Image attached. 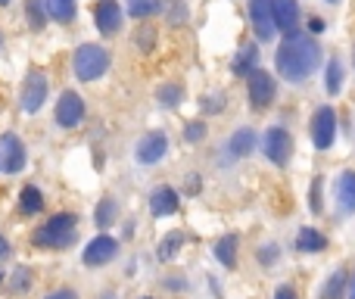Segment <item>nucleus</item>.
I'll return each instance as SVG.
<instances>
[{
    "mask_svg": "<svg viewBox=\"0 0 355 299\" xmlns=\"http://www.w3.org/2000/svg\"><path fill=\"white\" fill-rule=\"evenodd\" d=\"M321 62V47L315 37L302 35V31H293L281 41L277 47V56H275V66L281 72V78H287L290 85H300L306 81L309 75L318 69Z\"/></svg>",
    "mask_w": 355,
    "mask_h": 299,
    "instance_id": "nucleus-1",
    "label": "nucleus"
},
{
    "mask_svg": "<svg viewBox=\"0 0 355 299\" xmlns=\"http://www.w3.org/2000/svg\"><path fill=\"white\" fill-rule=\"evenodd\" d=\"M75 234H78V219L69 212H60L31 234V244L41 246V250H66L75 240Z\"/></svg>",
    "mask_w": 355,
    "mask_h": 299,
    "instance_id": "nucleus-2",
    "label": "nucleus"
},
{
    "mask_svg": "<svg viewBox=\"0 0 355 299\" xmlns=\"http://www.w3.org/2000/svg\"><path fill=\"white\" fill-rule=\"evenodd\" d=\"M72 66L81 81H97V78H103L106 69H110V53H106L100 44H85V47L75 50Z\"/></svg>",
    "mask_w": 355,
    "mask_h": 299,
    "instance_id": "nucleus-3",
    "label": "nucleus"
},
{
    "mask_svg": "<svg viewBox=\"0 0 355 299\" xmlns=\"http://www.w3.org/2000/svg\"><path fill=\"white\" fill-rule=\"evenodd\" d=\"M337 141V112L334 106H318L312 116V144L318 150H331Z\"/></svg>",
    "mask_w": 355,
    "mask_h": 299,
    "instance_id": "nucleus-4",
    "label": "nucleus"
},
{
    "mask_svg": "<svg viewBox=\"0 0 355 299\" xmlns=\"http://www.w3.org/2000/svg\"><path fill=\"white\" fill-rule=\"evenodd\" d=\"M262 153L268 162L287 165L290 156H293V137H290V131L287 128H268L262 137Z\"/></svg>",
    "mask_w": 355,
    "mask_h": 299,
    "instance_id": "nucleus-5",
    "label": "nucleus"
},
{
    "mask_svg": "<svg viewBox=\"0 0 355 299\" xmlns=\"http://www.w3.org/2000/svg\"><path fill=\"white\" fill-rule=\"evenodd\" d=\"M250 19H252V28H256L259 41H271L277 35L275 0H250Z\"/></svg>",
    "mask_w": 355,
    "mask_h": 299,
    "instance_id": "nucleus-6",
    "label": "nucleus"
},
{
    "mask_svg": "<svg viewBox=\"0 0 355 299\" xmlns=\"http://www.w3.org/2000/svg\"><path fill=\"white\" fill-rule=\"evenodd\" d=\"M246 87H250V100L256 110H265V106L275 103L277 85H275V75H268L265 69H256V72L246 75Z\"/></svg>",
    "mask_w": 355,
    "mask_h": 299,
    "instance_id": "nucleus-7",
    "label": "nucleus"
},
{
    "mask_svg": "<svg viewBox=\"0 0 355 299\" xmlns=\"http://www.w3.org/2000/svg\"><path fill=\"white\" fill-rule=\"evenodd\" d=\"M44 100H47V78H44V72L31 69V72L25 75V85H22V110L37 112L44 106Z\"/></svg>",
    "mask_w": 355,
    "mask_h": 299,
    "instance_id": "nucleus-8",
    "label": "nucleus"
},
{
    "mask_svg": "<svg viewBox=\"0 0 355 299\" xmlns=\"http://www.w3.org/2000/svg\"><path fill=\"white\" fill-rule=\"evenodd\" d=\"M81 119H85V100L75 91H66L56 103V125L60 128H75V125H81Z\"/></svg>",
    "mask_w": 355,
    "mask_h": 299,
    "instance_id": "nucleus-9",
    "label": "nucleus"
},
{
    "mask_svg": "<svg viewBox=\"0 0 355 299\" xmlns=\"http://www.w3.org/2000/svg\"><path fill=\"white\" fill-rule=\"evenodd\" d=\"M166 150H168V137L162 135V131H147V135L137 141L135 156H137V162L153 165V162H159V159L166 156Z\"/></svg>",
    "mask_w": 355,
    "mask_h": 299,
    "instance_id": "nucleus-10",
    "label": "nucleus"
},
{
    "mask_svg": "<svg viewBox=\"0 0 355 299\" xmlns=\"http://www.w3.org/2000/svg\"><path fill=\"white\" fill-rule=\"evenodd\" d=\"M0 162H3V171L16 175L25 165V144L19 141L16 135H3L0 137Z\"/></svg>",
    "mask_w": 355,
    "mask_h": 299,
    "instance_id": "nucleus-11",
    "label": "nucleus"
},
{
    "mask_svg": "<svg viewBox=\"0 0 355 299\" xmlns=\"http://www.w3.org/2000/svg\"><path fill=\"white\" fill-rule=\"evenodd\" d=\"M116 253H119V244L103 234V237H94L91 244H87V250H85V256L81 259H85V265H91L94 268V265H106L110 259H116Z\"/></svg>",
    "mask_w": 355,
    "mask_h": 299,
    "instance_id": "nucleus-12",
    "label": "nucleus"
},
{
    "mask_svg": "<svg viewBox=\"0 0 355 299\" xmlns=\"http://www.w3.org/2000/svg\"><path fill=\"white\" fill-rule=\"evenodd\" d=\"M94 19H97V28L103 35H116L119 25H122V6H119V0H100L97 10H94Z\"/></svg>",
    "mask_w": 355,
    "mask_h": 299,
    "instance_id": "nucleus-13",
    "label": "nucleus"
},
{
    "mask_svg": "<svg viewBox=\"0 0 355 299\" xmlns=\"http://www.w3.org/2000/svg\"><path fill=\"white\" fill-rule=\"evenodd\" d=\"M178 206H181V200H178L175 187H156L153 194H150V212H153L156 219L178 212Z\"/></svg>",
    "mask_w": 355,
    "mask_h": 299,
    "instance_id": "nucleus-14",
    "label": "nucleus"
},
{
    "mask_svg": "<svg viewBox=\"0 0 355 299\" xmlns=\"http://www.w3.org/2000/svg\"><path fill=\"white\" fill-rule=\"evenodd\" d=\"M275 19H277V31L293 35L300 25V3L296 0H275Z\"/></svg>",
    "mask_w": 355,
    "mask_h": 299,
    "instance_id": "nucleus-15",
    "label": "nucleus"
},
{
    "mask_svg": "<svg viewBox=\"0 0 355 299\" xmlns=\"http://www.w3.org/2000/svg\"><path fill=\"white\" fill-rule=\"evenodd\" d=\"M334 190H337V206L343 215L355 212V171H343V175L337 178V184H334Z\"/></svg>",
    "mask_w": 355,
    "mask_h": 299,
    "instance_id": "nucleus-16",
    "label": "nucleus"
},
{
    "mask_svg": "<svg viewBox=\"0 0 355 299\" xmlns=\"http://www.w3.org/2000/svg\"><path fill=\"white\" fill-rule=\"evenodd\" d=\"M256 150V131L252 128H240L234 131L231 144H227V159H243Z\"/></svg>",
    "mask_w": 355,
    "mask_h": 299,
    "instance_id": "nucleus-17",
    "label": "nucleus"
},
{
    "mask_svg": "<svg viewBox=\"0 0 355 299\" xmlns=\"http://www.w3.org/2000/svg\"><path fill=\"white\" fill-rule=\"evenodd\" d=\"M256 60H259L256 44H243V47L237 50V56H234V62H231V72L243 78V75L256 72Z\"/></svg>",
    "mask_w": 355,
    "mask_h": 299,
    "instance_id": "nucleus-18",
    "label": "nucleus"
},
{
    "mask_svg": "<svg viewBox=\"0 0 355 299\" xmlns=\"http://www.w3.org/2000/svg\"><path fill=\"white\" fill-rule=\"evenodd\" d=\"M215 259H218L225 268H234L237 265V234H227L215 244Z\"/></svg>",
    "mask_w": 355,
    "mask_h": 299,
    "instance_id": "nucleus-19",
    "label": "nucleus"
},
{
    "mask_svg": "<svg viewBox=\"0 0 355 299\" xmlns=\"http://www.w3.org/2000/svg\"><path fill=\"white\" fill-rule=\"evenodd\" d=\"M324 246H327V237L318 234L315 228H302L300 237H296V250H302V253H321Z\"/></svg>",
    "mask_w": 355,
    "mask_h": 299,
    "instance_id": "nucleus-20",
    "label": "nucleus"
},
{
    "mask_svg": "<svg viewBox=\"0 0 355 299\" xmlns=\"http://www.w3.org/2000/svg\"><path fill=\"white\" fill-rule=\"evenodd\" d=\"M47 12L56 19V22H69L75 19V0H44Z\"/></svg>",
    "mask_w": 355,
    "mask_h": 299,
    "instance_id": "nucleus-21",
    "label": "nucleus"
},
{
    "mask_svg": "<svg viewBox=\"0 0 355 299\" xmlns=\"http://www.w3.org/2000/svg\"><path fill=\"white\" fill-rule=\"evenodd\" d=\"M343 290H346V271H334L331 277H327V284L321 287V299H343Z\"/></svg>",
    "mask_w": 355,
    "mask_h": 299,
    "instance_id": "nucleus-22",
    "label": "nucleus"
},
{
    "mask_svg": "<svg viewBox=\"0 0 355 299\" xmlns=\"http://www.w3.org/2000/svg\"><path fill=\"white\" fill-rule=\"evenodd\" d=\"M19 209H22L25 215L41 212V209H44V196H41V190H37V187H25V190H22V196H19Z\"/></svg>",
    "mask_w": 355,
    "mask_h": 299,
    "instance_id": "nucleus-23",
    "label": "nucleus"
},
{
    "mask_svg": "<svg viewBox=\"0 0 355 299\" xmlns=\"http://www.w3.org/2000/svg\"><path fill=\"white\" fill-rule=\"evenodd\" d=\"M327 94H331V97H337L340 94V87H343V62L340 60H331L327 62Z\"/></svg>",
    "mask_w": 355,
    "mask_h": 299,
    "instance_id": "nucleus-24",
    "label": "nucleus"
},
{
    "mask_svg": "<svg viewBox=\"0 0 355 299\" xmlns=\"http://www.w3.org/2000/svg\"><path fill=\"white\" fill-rule=\"evenodd\" d=\"M156 97H159L162 106H178L184 100V87L178 85V81H168V85H162L159 91H156Z\"/></svg>",
    "mask_w": 355,
    "mask_h": 299,
    "instance_id": "nucleus-25",
    "label": "nucleus"
},
{
    "mask_svg": "<svg viewBox=\"0 0 355 299\" xmlns=\"http://www.w3.org/2000/svg\"><path fill=\"white\" fill-rule=\"evenodd\" d=\"M116 215H119V206H116V200L112 196H106V200H100V206H97V225L100 228H110L112 221H116Z\"/></svg>",
    "mask_w": 355,
    "mask_h": 299,
    "instance_id": "nucleus-26",
    "label": "nucleus"
},
{
    "mask_svg": "<svg viewBox=\"0 0 355 299\" xmlns=\"http://www.w3.org/2000/svg\"><path fill=\"white\" fill-rule=\"evenodd\" d=\"M159 10V0H128V12L135 19H144V16H153Z\"/></svg>",
    "mask_w": 355,
    "mask_h": 299,
    "instance_id": "nucleus-27",
    "label": "nucleus"
},
{
    "mask_svg": "<svg viewBox=\"0 0 355 299\" xmlns=\"http://www.w3.org/2000/svg\"><path fill=\"white\" fill-rule=\"evenodd\" d=\"M181 244H184V234H178V231L168 234V237L159 244V259H162V262L175 259V253H178V246H181Z\"/></svg>",
    "mask_w": 355,
    "mask_h": 299,
    "instance_id": "nucleus-28",
    "label": "nucleus"
},
{
    "mask_svg": "<svg viewBox=\"0 0 355 299\" xmlns=\"http://www.w3.org/2000/svg\"><path fill=\"white\" fill-rule=\"evenodd\" d=\"M202 137H206V125L202 122H190L187 128H184V141L187 144H200Z\"/></svg>",
    "mask_w": 355,
    "mask_h": 299,
    "instance_id": "nucleus-29",
    "label": "nucleus"
},
{
    "mask_svg": "<svg viewBox=\"0 0 355 299\" xmlns=\"http://www.w3.org/2000/svg\"><path fill=\"white\" fill-rule=\"evenodd\" d=\"M41 3H44V0H28V22H31V28H41V25H44Z\"/></svg>",
    "mask_w": 355,
    "mask_h": 299,
    "instance_id": "nucleus-30",
    "label": "nucleus"
},
{
    "mask_svg": "<svg viewBox=\"0 0 355 299\" xmlns=\"http://www.w3.org/2000/svg\"><path fill=\"white\" fill-rule=\"evenodd\" d=\"M312 212H321V178H315L312 184Z\"/></svg>",
    "mask_w": 355,
    "mask_h": 299,
    "instance_id": "nucleus-31",
    "label": "nucleus"
},
{
    "mask_svg": "<svg viewBox=\"0 0 355 299\" xmlns=\"http://www.w3.org/2000/svg\"><path fill=\"white\" fill-rule=\"evenodd\" d=\"M12 290H28V271H16V277H12Z\"/></svg>",
    "mask_w": 355,
    "mask_h": 299,
    "instance_id": "nucleus-32",
    "label": "nucleus"
},
{
    "mask_svg": "<svg viewBox=\"0 0 355 299\" xmlns=\"http://www.w3.org/2000/svg\"><path fill=\"white\" fill-rule=\"evenodd\" d=\"M259 259H262L265 265H271L277 259V246H262V253H259Z\"/></svg>",
    "mask_w": 355,
    "mask_h": 299,
    "instance_id": "nucleus-33",
    "label": "nucleus"
},
{
    "mask_svg": "<svg viewBox=\"0 0 355 299\" xmlns=\"http://www.w3.org/2000/svg\"><path fill=\"white\" fill-rule=\"evenodd\" d=\"M275 299H296V290H293V287H287V284H284V287H277Z\"/></svg>",
    "mask_w": 355,
    "mask_h": 299,
    "instance_id": "nucleus-34",
    "label": "nucleus"
},
{
    "mask_svg": "<svg viewBox=\"0 0 355 299\" xmlns=\"http://www.w3.org/2000/svg\"><path fill=\"white\" fill-rule=\"evenodd\" d=\"M47 299H78V296H75V290H56V293Z\"/></svg>",
    "mask_w": 355,
    "mask_h": 299,
    "instance_id": "nucleus-35",
    "label": "nucleus"
},
{
    "mask_svg": "<svg viewBox=\"0 0 355 299\" xmlns=\"http://www.w3.org/2000/svg\"><path fill=\"white\" fill-rule=\"evenodd\" d=\"M309 31H312V35H321V31H324V22H321V19H312V22H309Z\"/></svg>",
    "mask_w": 355,
    "mask_h": 299,
    "instance_id": "nucleus-36",
    "label": "nucleus"
},
{
    "mask_svg": "<svg viewBox=\"0 0 355 299\" xmlns=\"http://www.w3.org/2000/svg\"><path fill=\"white\" fill-rule=\"evenodd\" d=\"M6 256H10V244H6V237L0 234V262H3Z\"/></svg>",
    "mask_w": 355,
    "mask_h": 299,
    "instance_id": "nucleus-37",
    "label": "nucleus"
},
{
    "mask_svg": "<svg viewBox=\"0 0 355 299\" xmlns=\"http://www.w3.org/2000/svg\"><path fill=\"white\" fill-rule=\"evenodd\" d=\"M349 299H355V277H352V287H349Z\"/></svg>",
    "mask_w": 355,
    "mask_h": 299,
    "instance_id": "nucleus-38",
    "label": "nucleus"
},
{
    "mask_svg": "<svg viewBox=\"0 0 355 299\" xmlns=\"http://www.w3.org/2000/svg\"><path fill=\"white\" fill-rule=\"evenodd\" d=\"M6 3H10V0H0V6H6Z\"/></svg>",
    "mask_w": 355,
    "mask_h": 299,
    "instance_id": "nucleus-39",
    "label": "nucleus"
},
{
    "mask_svg": "<svg viewBox=\"0 0 355 299\" xmlns=\"http://www.w3.org/2000/svg\"><path fill=\"white\" fill-rule=\"evenodd\" d=\"M327 3H337V0H327Z\"/></svg>",
    "mask_w": 355,
    "mask_h": 299,
    "instance_id": "nucleus-40",
    "label": "nucleus"
},
{
    "mask_svg": "<svg viewBox=\"0 0 355 299\" xmlns=\"http://www.w3.org/2000/svg\"><path fill=\"white\" fill-rule=\"evenodd\" d=\"M0 171H3V162H0Z\"/></svg>",
    "mask_w": 355,
    "mask_h": 299,
    "instance_id": "nucleus-41",
    "label": "nucleus"
},
{
    "mask_svg": "<svg viewBox=\"0 0 355 299\" xmlns=\"http://www.w3.org/2000/svg\"><path fill=\"white\" fill-rule=\"evenodd\" d=\"M0 281H3V275H0Z\"/></svg>",
    "mask_w": 355,
    "mask_h": 299,
    "instance_id": "nucleus-42",
    "label": "nucleus"
}]
</instances>
